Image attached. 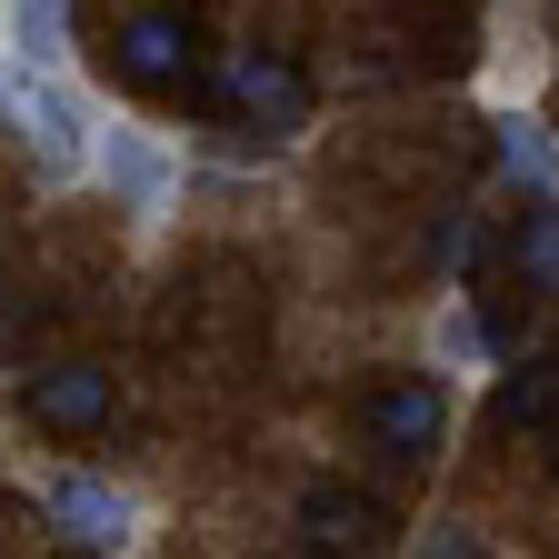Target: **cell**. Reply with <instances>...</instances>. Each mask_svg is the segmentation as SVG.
Masks as SVG:
<instances>
[{"label":"cell","mask_w":559,"mask_h":559,"mask_svg":"<svg viewBox=\"0 0 559 559\" xmlns=\"http://www.w3.org/2000/svg\"><path fill=\"white\" fill-rule=\"evenodd\" d=\"M11 140L31 151L40 180H81L91 151H100V120H91V100L70 91L60 70H11Z\"/></svg>","instance_id":"1"},{"label":"cell","mask_w":559,"mask_h":559,"mask_svg":"<svg viewBox=\"0 0 559 559\" xmlns=\"http://www.w3.org/2000/svg\"><path fill=\"white\" fill-rule=\"evenodd\" d=\"M40 510H50V530H70V539L100 549V559H130L140 549V500H130L120 479L60 469V479H40Z\"/></svg>","instance_id":"2"},{"label":"cell","mask_w":559,"mask_h":559,"mask_svg":"<svg viewBox=\"0 0 559 559\" xmlns=\"http://www.w3.org/2000/svg\"><path fill=\"white\" fill-rule=\"evenodd\" d=\"M91 170L110 180V200L130 210V221H160L170 190H180V160H170V140L160 130H140V120H100V151Z\"/></svg>","instance_id":"3"},{"label":"cell","mask_w":559,"mask_h":559,"mask_svg":"<svg viewBox=\"0 0 559 559\" xmlns=\"http://www.w3.org/2000/svg\"><path fill=\"white\" fill-rule=\"evenodd\" d=\"M221 100L260 130H300L310 120V81L280 50H221Z\"/></svg>","instance_id":"4"},{"label":"cell","mask_w":559,"mask_h":559,"mask_svg":"<svg viewBox=\"0 0 559 559\" xmlns=\"http://www.w3.org/2000/svg\"><path fill=\"white\" fill-rule=\"evenodd\" d=\"M31 419L60 430V440L100 430V419H110V370L100 360H50V370H31Z\"/></svg>","instance_id":"5"},{"label":"cell","mask_w":559,"mask_h":559,"mask_svg":"<svg viewBox=\"0 0 559 559\" xmlns=\"http://www.w3.org/2000/svg\"><path fill=\"white\" fill-rule=\"evenodd\" d=\"M440 430H450V400H440V380H390V390H370V440H380L390 460L440 450Z\"/></svg>","instance_id":"6"},{"label":"cell","mask_w":559,"mask_h":559,"mask_svg":"<svg viewBox=\"0 0 559 559\" xmlns=\"http://www.w3.org/2000/svg\"><path fill=\"white\" fill-rule=\"evenodd\" d=\"M110 60H120V81H140V91H160V81H180V70H190V31H180L170 11H140V21H120Z\"/></svg>","instance_id":"7"},{"label":"cell","mask_w":559,"mask_h":559,"mask_svg":"<svg viewBox=\"0 0 559 559\" xmlns=\"http://www.w3.org/2000/svg\"><path fill=\"white\" fill-rule=\"evenodd\" d=\"M11 60L21 70H60L70 60V0H11Z\"/></svg>","instance_id":"8"},{"label":"cell","mask_w":559,"mask_h":559,"mask_svg":"<svg viewBox=\"0 0 559 559\" xmlns=\"http://www.w3.org/2000/svg\"><path fill=\"white\" fill-rule=\"evenodd\" d=\"M300 530H310L320 549H360V539L380 530V510L360 500V489H330V479H320L310 500H300Z\"/></svg>","instance_id":"9"},{"label":"cell","mask_w":559,"mask_h":559,"mask_svg":"<svg viewBox=\"0 0 559 559\" xmlns=\"http://www.w3.org/2000/svg\"><path fill=\"white\" fill-rule=\"evenodd\" d=\"M489 409H500V430H559V360H530V370H510Z\"/></svg>","instance_id":"10"},{"label":"cell","mask_w":559,"mask_h":559,"mask_svg":"<svg viewBox=\"0 0 559 559\" xmlns=\"http://www.w3.org/2000/svg\"><path fill=\"white\" fill-rule=\"evenodd\" d=\"M500 160H510V180H530V190H549L559 180V151H549V140H539V120H500Z\"/></svg>","instance_id":"11"},{"label":"cell","mask_w":559,"mask_h":559,"mask_svg":"<svg viewBox=\"0 0 559 559\" xmlns=\"http://www.w3.org/2000/svg\"><path fill=\"white\" fill-rule=\"evenodd\" d=\"M520 270L539 280V290H559V200H539L520 221Z\"/></svg>","instance_id":"12"},{"label":"cell","mask_w":559,"mask_h":559,"mask_svg":"<svg viewBox=\"0 0 559 559\" xmlns=\"http://www.w3.org/2000/svg\"><path fill=\"white\" fill-rule=\"evenodd\" d=\"M419 559H489V549H479V530H469V520H440L430 539H419Z\"/></svg>","instance_id":"13"},{"label":"cell","mask_w":559,"mask_h":559,"mask_svg":"<svg viewBox=\"0 0 559 559\" xmlns=\"http://www.w3.org/2000/svg\"><path fill=\"white\" fill-rule=\"evenodd\" d=\"M0 120H11V70H0Z\"/></svg>","instance_id":"14"},{"label":"cell","mask_w":559,"mask_h":559,"mask_svg":"<svg viewBox=\"0 0 559 559\" xmlns=\"http://www.w3.org/2000/svg\"><path fill=\"white\" fill-rule=\"evenodd\" d=\"M460 11H479V0H460Z\"/></svg>","instance_id":"15"}]
</instances>
